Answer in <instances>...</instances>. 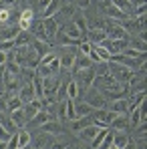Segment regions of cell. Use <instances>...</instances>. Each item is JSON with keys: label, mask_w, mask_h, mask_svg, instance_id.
I'll return each mask as SVG.
<instances>
[{"label": "cell", "mask_w": 147, "mask_h": 149, "mask_svg": "<svg viewBox=\"0 0 147 149\" xmlns=\"http://www.w3.org/2000/svg\"><path fill=\"white\" fill-rule=\"evenodd\" d=\"M109 111H113V113H117V115H123V113L129 111V103H127L125 99H115L113 103H111Z\"/></svg>", "instance_id": "cell-19"}, {"label": "cell", "mask_w": 147, "mask_h": 149, "mask_svg": "<svg viewBox=\"0 0 147 149\" xmlns=\"http://www.w3.org/2000/svg\"><path fill=\"white\" fill-rule=\"evenodd\" d=\"M30 143V133L26 129H18V147H26Z\"/></svg>", "instance_id": "cell-35"}, {"label": "cell", "mask_w": 147, "mask_h": 149, "mask_svg": "<svg viewBox=\"0 0 147 149\" xmlns=\"http://www.w3.org/2000/svg\"><path fill=\"white\" fill-rule=\"evenodd\" d=\"M16 95H18V99L22 101V105H26V103H30L32 99H36L32 83H22V85H20V91H18Z\"/></svg>", "instance_id": "cell-6"}, {"label": "cell", "mask_w": 147, "mask_h": 149, "mask_svg": "<svg viewBox=\"0 0 147 149\" xmlns=\"http://www.w3.org/2000/svg\"><path fill=\"white\" fill-rule=\"evenodd\" d=\"M111 4H113V6H117V8L121 10L123 14H129V12L133 10V4H131V0H113Z\"/></svg>", "instance_id": "cell-30"}, {"label": "cell", "mask_w": 147, "mask_h": 149, "mask_svg": "<svg viewBox=\"0 0 147 149\" xmlns=\"http://www.w3.org/2000/svg\"><path fill=\"white\" fill-rule=\"evenodd\" d=\"M8 139H10V133H8L6 129L0 127V141H6V143H8Z\"/></svg>", "instance_id": "cell-43"}, {"label": "cell", "mask_w": 147, "mask_h": 149, "mask_svg": "<svg viewBox=\"0 0 147 149\" xmlns=\"http://www.w3.org/2000/svg\"><path fill=\"white\" fill-rule=\"evenodd\" d=\"M115 115H117V113H113V111H109V109H99V111H93L89 117H91L93 125H97V127H109L111 121L115 119Z\"/></svg>", "instance_id": "cell-2"}, {"label": "cell", "mask_w": 147, "mask_h": 149, "mask_svg": "<svg viewBox=\"0 0 147 149\" xmlns=\"http://www.w3.org/2000/svg\"><path fill=\"white\" fill-rule=\"evenodd\" d=\"M16 149H26V147H16Z\"/></svg>", "instance_id": "cell-54"}, {"label": "cell", "mask_w": 147, "mask_h": 149, "mask_svg": "<svg viewBox=\"0 0 147 149\" xmlns=\"http://www.w3.org/2000/svg\"><path fill=\"white\" fill-rule=\"evenodd\" d=\"M4 63H6V52L0 50V65H4Z\"/></svg>", "instance_id": "cell-47"}, {"label": "cell", "mask_w": 147, "mask_h": 149, "mask_svg": "<svg viewBox=\"0 0 147 149\" xmlns=\"http://www.w3.org/2000/svg\"><path fill=\"white\" fill-rule=\"evenodd\" d=\"M93 50H95V52H97L99 56H101V58H103V61H109V58H111V54H109V52H107V50L103 49V47H101V45H95V47H93Z\"/></svg>", "instance_id": "cell-36"}, {"label": "cell", "mask_w": 147, "mask_h": 149, "mask_svg": "<svg viewBox=\"0 0 147 149\" xmlns=\"http://www.w3.org/2000/svg\"><path fill=\"white\" fill-rule=\"evenodd\" d=\"M32 20H34V10L32 8H24L20 12V18H18V28L20 30H28L32 26Z\"/></svg>", "instance_id": "cell-8"}, {"label": "cell", "mask_w": 147, "mask_h": 149, "mask_svg": "<svg viewBox=\"0 0 147 149\" xmlns=\"http://www.w3.org/2000/svg\"><path fill=\"white\" fill-rule=\"evenodd\" d=\"M0 93H2V87H0Z\"/></svg>", "instance_id": "cell-55"}, {"label": "cell", "mask_w": 147, "mask_h": 149, "mask_svg": "<svg viewBox=\"0 0 147 149\" xmlns=\"http://www.w3.org/2000/svg\"><path fill=\"white\" fill-rule=\"evenodd\" d=\"M131 69H127V67H123L119 63H113V61H109V74L117 81V83H127L129 81V77H131Z\"/></svg>", "instance_id": "cell-3"}, {"label": "cell", "mask_w": 147, "mask_h": 149, "mask_svg": "<svg viewBox=\"0 0 147 149\" xmlns=\"http://www.w3.org/2000/svg\"><path fill=\"white\" fill-rule=\"evenodd\" d=\"M54 36H56V45H59V47H73V45H79V42H81V40H73L63 28H59Z\"/></svg>", "instance_id": "cell-12"}, {"label": "cell", "mask_w": 147, "mask_h": 149, "mask_svg": "<svg viewBox=\"0 0 147 149\" xmlns=\"http://www.w3.org/2000/svg\"><path fill=\"white\" fill-rule=\"evenodd\" d=\"M129 141H131V139H129L127 131H113V145L117 149H123Z\"/></svg>", "instance_id": "cell-15"}, {"label": "cell", "mask_w": 147, "mask_h": 149, "mask_svg": "<svg viewBox=\"0 0 147 149\" xmlns=\"http://www.w3.org/2000/svg\"><path fill=\"white\" fill-rule=\"evenodd\" d=\"M63 30H65V32H67V34H69V36L73 38V40H79V38L83 36V34H81V30H79V28H77V26L71 22V20H69V22L65 24V28H63Z\"/></svg>", "instance_id": "cell-29"}, {"label": "cell", "mask_w": 147, "mask_h": 149, "mask_svg": "<svg viewBox=\"0 0 147 149\" xmlns=\"http://www.w3.org/2000/svg\"><path fill=\"white\" fill-rule=\"evenodd\" d=\"M26 149H34V147H30V145H26Z\"/></svg>", "instance_id": "cell-53"}, {"label": "cell", "mask_w": 147, "mask_h": 149, "mask_svg": "<svg viewBox=\"0 0 147 149\" xmlns=\"http://www.w3.org/2000/svg\"><path fill=\"white\" fill-rule=\"evenodd\" d=\"M20 107H22V101L18 99V95H8V101H6L8 111H14V109H20Z\"/></svg>", "instance_id": "cell-33"}, {"label": "cell", "mask_w": 147, "mask_h": 149, "mask_svg": "<svg viewBox=\"0 0 147 149\" xmlns=\"http://www.w3.org/2000/svg\"><path fill=\"white\" fill-rule=\"evenodd\" d=\"M14 49V40H6V42H0V50H4V52H8V50Z\"/></svg>", "instance_id": "cell-42"}, {"label": "cell", "mask_w": 147, "mask_h": 149, "mask_svg": "<svg viewBox=\"0 0 147 149\" xmlns=\"http://www.w3.org/2000/svg\"><path fill=\"white\" fill-rule=\"evenodd\" d=\"M129 49H135V50H139V52H145V50H147L145 38H141V36H131V40H129Z\"/></svg>", "instance_id": "cell-28"}, {"label": "cell", "mask_w": 147, "mask_h": 149, "mask_svg": "<svg viewBox=\"0 0 147 149\" xmlns=\"http://www.w3.org/2000/svg\"><path fill=\"white\" fill-rule=\"evenodd\" d=\"M87 105H91L95 111H99V109H107V101H105V97L99 93L97 89H93V87H89V89H85V93H83V99Z\"/></svg>", "instance_id": "cell-1"}, {"label": "cell", "mask_w": 147, "mask_h": 149, "mask_svg": "<svg viewBox=\"0 0 147 149\" xmlns=\"http://www.w3.org/2000/svg\"><path fill=\"white\" fill-rule=\"evenodd\" d=\"M143 2H145V0H131V4H133V6H135V4H143Z\"/></svg>", "instance_id": "cell-51"}, {"label": "cell", "mask_w": 147, "mask_h": 149, "mask_svg": "<svg viewBox=\"0 0 147 149\" xmlns=\"http://www.w3.org/2000/svg\"><path fill=\"white\" fill-rule=\"evenodd\" d=\"M4 71H6V74L18 77V73H20V65L14 63V61H6V63H4Z\"/></svg>", "instance_id": "cell-32"}, {"label": "cell", "mask_w": 147, "mask_h": 149, "mask_svg": "<svg viewBox=\"0 0 147 149\" xmlns=\"http://www.w3.org/2000/svg\"><path fill=\"white\" fill-rule=\"evenodd\" d=\"M14 2H16V0H0V6H2V8H8V6H12Z\"/></svg>", "instance_id": "cell-44"}, {"label": "cell", "mask_w": 147, "mask_h": 149, "mask_svg": "<svg viewBox=\"0 0 147 149\" xmlns=\"http://www.w3.org/2000/svg\"><path fill=\"white\" fill-rule=\"evenodd\" d=\"M49 2L50 0H38V10H45V8L49 6Z\"/></svg>", "instance_id": "cell-46"}, {"label": "cell", "mask_w": 147, "mask_h": 149, "mask_svg": "<svg viewBox=\"0 0 147 149\" xmlns=\"http://www.w3.org/2000/svg\"><path fill=\"white\" fill-rule=\"evenodd\" d=\"M49 141H50V135H49V133H42V131H38L36 139L32 141V147H34V149H45L47 145H49Z\"/></svg>", "instance_id": "cell-24"}, {"label": "cell", "mask_w": 147, "mask_h": 149, "mask_svg": "<svg viewBox=\"0 0 147 149\" xmlns=\"http://www.w3.org/2000/svg\"><path fill=\"white\" fill-rule=\"evenodd\" d=\"M87 36H89V42L97 45V42H101L103 38H107V32H105V28H99V30H87Z\"/></svg>", "instance_id": "cell-25"}, {"label": "cell", "mask_w": 147, "mask_h": 149, "mask_svg": "<svg viewBox=\"0 0 147 149\" xmlns=\"http://www.w3.org/2000/svg\"><path fill=\"white\" fill-rule=\"evenodd\" d=\"M123 149H135V143H133V141H129V143H127Z\"/></svg>", "instance_id": "cell-50"}, {"label": "cell", "mask_w": 147, "mask_h": 149, "mask_svg": "<svg viewBox=\"0 0 147 149\" xmlns=\"http://www.w3.org/2000/svg\"><path fill=\"white\" fill-rule=\"evenodd\" d=\"M91 45H89V40H83V42H79V50H81V54H85V56H89V52H91Z\"/></svg>", "instance_id": "cell-40"}, {"label": "cell", "mask_w": 147, "mask_h": 149, "mask_svg": "<svg viewBox=\"0 0 147 149\" xmlns=\"http://www.w3.org/2000/svg\"><path fill=\"white\" fill-rule=\"evenodd\" d=\"M49 67H50V71H52V74H59V73H61V61H59V56H54V58L50 61Z\"/></svg>", "instance_id": "cell-38"}, {"label": "cell", "mask_w": 147, "mask_h": 149, "mask_svg": "<svg viewBox=\"0 0 147 149\" xmlns=\"http://www.w3.org/2000/svg\"><path fill=\"white\" fill-rule=\"evenodd\" d=\"M4 73H6V71H4V65H0V83H2V79H4Z\"/></svg>", "instance_id": "cell-49"}, {"label": "cell", "mask_w": 147, "mask_h": 149, "mask_svg": "<svg viewBox=\"0 0 147 149\" xmlns=\"http://www.w3.org/2000/svg\"><path fill=\"white\" fill-rule=\"evenodd\" d=\"M99 131H101V127H97V125H87V127H83V129L77 131V133H79V139H81L83 143H91Z\"/></svg>", "instance_id": "cell-7"}, {"label": "cell", "mask_w": 147, "mask_h": 149, "mask_svg": "<svg viewBox=\"0 0 147 149\" xmlns=\"http://www.w3.org/2000/svg\"><path fill=\"white\" fill-rule=\"evenodd\" d=\"M77 4H79V8H87L91 4V0H77Z\"/></svg>", "instance_id": "cell-45"}, {"label": "cell", "mask_w": 147, "mask_h": 149, "mask_svg": "<svg viewBox=\"0 0 147 149\" xmlns=\"http://www.w3.org/2000/svg\"><path fill=\"white\" fill-rule=\"evenodd\" d=\"M20 32L18 26H6L0 30V40H14V36Z\"/></svg>", "instance_id": "cell-23"}, {"label": "cell", "mask_w": 147, "mask_h": 149, "mask_svg": "<svg viewBox=\"0 0 147 149\" xmlns=\"http://www.w3.org/2000/svg\"><path fill=\"white\" fill-rule=\"evenodd\" d=\"M73 149H91V147H87V145H85V143H83V141H81V143H79V145H75Z\"/></svg>", "instance_id": "cell-48"}, {"label": "cell", "mask_w": 147, "mask_h": 149, "mask_svg": "<svg viewBox=\"0 0 147 149\" xmlns=\"http://www.w3.org/2000/svg\"><path fill=\"white\" fill-rule=\"evenodd\" d=\"M0 149H6V141H0Z\"/></svg>", "instance_id": "cell-52"}, {"label": "cell", "mask_w": 147, "mask_h": 149, "mask_svg": "<svg viewBox=\"0 0 147 149\" xmlns=\"http://www.w3.org/2000/svg\"><path fill=\"white\" fill-rule=\"evenodd\" d=\"M47 121H52V119H50V115L47 113V111H45V109H40V111H38V113H36V115H34L32 119H30V127L38 129L40 125H45Z\"/></svg>", "instance_id": "cell-14"}, {"label": "cell", "mask_w": 147, "mask_h": 149, "mask_svg": "<svg viewBox=\"0 0 147 149\" xmlns=\"http://www.w3.org/2000/svg\"><path fill=\"white\" fill-rule=\"evenodd\" d=\"M32 49L36 50V54L42 58L45 54H49L50 50H49V47H47V42H42V40H34V45H32Z\"/></svg>", "instance_id": "cell-34"}, {"label": "cell", "mask_w": 147, "mask_h": 149, "mask_svg": "<svg viewBox=\"0 0 147 149\" xmlns=\"http://www.w3.org/2000/svg\"><path fill=\"white\" fill-rule=\"evenodd\" d=\"M0 127H2V129H6L10 135H14V133L18 131V127L12 123V119H10L8 115H4V113H0Z\"/></svg>", "instance_id": "cell-21"}, {"label": "cell", "mask_w": 147, "mask_h": 149, "mask_svg": "<svg viewBox=\"0 0 147 149\" xmlns=\"http://www.w3.org/2000/svg\"><path fill=\"white\" fill-rule=\"evenodd\" d=\"M91 67V61H89V56H85V54H81V52H77V56H75V63H73V71H83V69H89Z\"/></svg>", "instance_id": "cell-16"}, {"label": "cell", "mask_w": 147, "mask_h": 149, "mask_svg": "<svg viewBox=\"0 0 147 149\" xmlns=\"http://www.w3.org/2000/svg\"><path fill=\"white\" fill-rule=\"evenodd\" d=\"M95 109L91 107V105H87L85 101H79V103H75V115L77 117H87V115H91Z\"/></svg>", "instance_id": "cell-20"}, {"label": "cell", "mask_w": 147, "mask_h": 149, "mask_svg": "<svg viewBox=\"0 0 147 149\" xmlns=\"http://www.w3.org/2000/svg\"><path fill=\"white\" fill-rule=\"evenodd\" d=\"M42 109V103L38 99H32L30 103H26V105H22V111H24V117H26V121H30L38 111Z\"/></svg>", "instance_id": "cell-9"}, {"label": "cell", "mask_w": 147, "mask_h": 149, "mask_svg": "<svg viewBox=\"0 0 147 149\" xmlns=\"http://www.w3.org/2000/svg\"><path fill=\"white\" fill-rule=\"evenodd\" d=\"M127 125H129V119H127V115L123 113V115H115V119L111 121V129L113 131H127Z\"/></svg>", "instance_id": "cell-13"}, {"label": "cell", "mask_w": 147, "mask_h": 149, "mask_svg": "<svg viewBox=\"0 0 147 149\" xmlns=\"http://www.w3.org/2000/svg\"><path fill=\"white\" fill-rule=\"evenodd\" d=\"M95 69L93 67H89V69H83V71H77V85H79V89L81 91H85V89H89L91 85H93V81H95Z\"/></svg>", "instance_id": "cell-4"}, {"label": "cell", "mask_w": 147, "mask_h": 149, "mask_svg": "<svg viewBox=\"0 0 147 149\" xmlns=\"http://www.w3.org/2000/svg\"><path fill=\"white\" fill-rule=\"evenodd\" d=\"M32 34H34V38L36 40H42V42H49V36H47V32H45V26L42 22H38V24H32Z\"/></svg>", "instance_id": "cell-27"}, {"label": "cell", "mask_w": 147, "mask_h": 149, "mask_svg": "<svg viewBox=\"0 0 147 149\" xmlns=\"http://www.w3.org/2000/svg\"><path fill=\"white\" fill-rule=\"evenodd\" d=\"M75 56H77V52H75L73 49L63 47V52H61V56H59V61H61V71H71V69H73Z\"/></svg>", "instance_id": "cell-5"}, {"label": "cell", "mask_w": 147, "mask_h": 149, "mask_svg": "<svg viewBox=\"0 0 147 149\" xmlns=\"http://www.w3.org/2000/svg\"><path fill=\"white\" fill-rule=\"evenodd\" d=\"M30 42H32V34L28 30H20L14 36V47H28Z\"/></svg>", "instance_id": "cell-17"}, {"label": "cell", "mask_w": 147, "mask_h": 149, "mask_svg": "<svg viewBox=\"0 0 147 149\" xmlns=\"http://www.w3.org/2000/svg\"><path fill=\"white\" fill-rule=\"evenodd\" d=\"M40 22H42V26H45L47 36H49V38H54V34H56V30H59V22H56V18H54V16H49V18H42Z\"/></svg>", "instance_id": "cell-11"}, {"label": "cell", "mask_w": 147, "mask_h": 149, "mask_svg": "<svg viewBox=\"0 0 147 149\" xmlns=\"http://www.w3.org/2000/svg\"><path fill=\"white\" fill-rule=\"evenodd\" d=\"M10 16H12V10H10V8H0V24L8 22Z\"/></svg>", "instance_id": "cell-37"}, {"label": "cell", "mask_w": 147, "mask_h": 149, "mask_svg": "<svg viewBox=\"0 0 147 149\" xmlns=\"http://www.w3.org/2000/svg\"><path fill=\"white\" fill-rule=\"evenodd\" d=\"M67 147H69L67 141H52V143H49V149H67Z\"/></svg>", "instance_id": "cell-41"}, {"label": "cell", "mask_w": 147, "mask_h": 149, "mask_svg": "<svg viewBox=\"0 0 147 149\" xmlns=\"http://www.w3.org/2000/svg\"><path fill=\"white\" fill-rule=\"evenodd\" d=\"M38 131L49 133V135H59V133H63V125L59 123L56 119H52V121H47L45 125H40V127H38Z\"/></svg>", "instance_id": "cell-10"}, {"label": "cell", "mask_w": 147, "mask_h": 149, "mask_svg": "<svg viewBox=\"0 0 147 149\" xmlns=\"http://www.w3.org/2000/svg\"><path fill=\"white\" fill-rule=\"evenodd\" d=\"M79 30H81V34H87V16L83 14V12H77L73 16V20H71Z\"/></svg>", "instance_id": "cell-22"}, {"label": "cell", "mask_w": 147, "mask_h": 149, "mask_svg": "<svg viewBox=\"0 0 147 149\" xmlns=\"http://www.w3.org/2000/svg\"><path fill=\"white\" fill-rule=\"evenodd\" d=\"M145 10H147L145 2H143V4H137V6L131 10V12H133V18H137V16H143V14H145Z\"/></svg>", "instance_id": "cell-39"}, {"label": "cell", "mask_w": 147, "mask_h": 149, "mask_svg": "<svg viewBox=\"0 0 147 149\" xmlns=\"http://www.w3.org/2000/svg\"><path fill=\"white\" fill-rule=\"evenodd\" d=\"M59 6H61V0H50L49 6L42 10V18H49V16L54 14V12H59Z\"/></svg>", "instance_id": "cell-31"}, {"label": "cell", "mask_w": 147, "mask_h": 149, "mask_svg": "<svg viewBox=\"0 0 147 149\" xmlns=\"http://www.w3.org/2000/svg\"><path fill=\"white\" fill-rule=\"evenodd\" d=\"M87 125H93V121H91L89 115H87V117H77V119L71 121V129H73V131H81V129L87 127Z\"/></svg>", "instance_id": "cell-26"}, {"label": "cell", "mask_w": 147, "mask_h": 149, "mask_svg": "<svg viewBox=\"0 0 147 149\" xmlns=\"http://www.w3.org/2000/svg\"><path fill=\"white\" fill-rule=\"evenodd\" d=\"M8 117L12 119V123L16 125L18 129H22V125L26 123V117H24V111H22V107H20V109H14V111H10V113H8Z\"/></svg>", "instance_id": "cell-18"}]
</instances>
